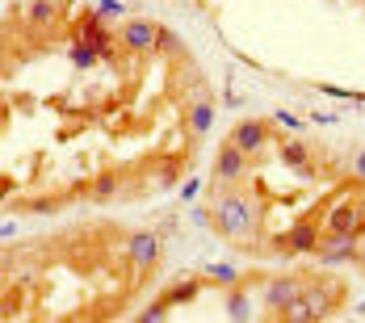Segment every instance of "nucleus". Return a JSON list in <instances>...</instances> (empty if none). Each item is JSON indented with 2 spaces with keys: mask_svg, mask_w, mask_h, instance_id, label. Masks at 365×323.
Listing matches in <instances>:
<instances>
[{
  "mask_svg": "<svg viewBox=\"0 0 365 323\" xmlns=\"http://www.w3.org/2000/svg\"><path fill=\"white\" fill-rule=\"evenodd\" d=\"M214 214H210V227L219 231L223 239H256V223H261V210H256V202L252 197H244V193H219L214 197V206H210Z\"/></svg>",
  "mask_w": 365,
  "mask_h": 323,
  "instance_id": "nucleus-1",
  "label": "nucleus"
},
{
  "mask_svg": "<svg viewBox=\"0 0 365 323\" xmlns=\"http://www.w3.org/2000/svg\"><path fill=\"white\" fill-rule=\"evenodd\" d=\"M323 231L327 235H361L365 231V202H357V197L332 202V210L323 214Z\"/></svg>",
  "mask_w": 365,
  "mask_h": 323,
  "instance_id": "nucleus-2",
  "label": "nucleus"
},
{
  "mask_svg": "<svg viewBox=\"0 0 365 323\" xmlns=\"http://www.w3.org/2000/svg\"><path fill=\"white\" fill-rule=\"evenodd\" d=\"M303 290H307V273L269 277V281H265V302H269V311H273V315H281L285 307H294V302L303 298Z\"/></svg>",
  "mask_w": 365,
  "mask_h": 323,
  "instance_id": "nucleus-3",
  "label": "nucleus"
},
{
  "mask_svg": "<svg viewBox=\"0 0 365 323\" xmlns=\"http://www.w3.org/2000/svg\"><path fill=\"white\" fill-rule=\"evenodd\" d=\"M210 177H214V185H239L248 177V155H244L231 138L214 151V173H210Z\"/></svg>",
  "mask_w": 365,
  "mask_h": 323,
  "instance_id": "nucleus-4",
  "label": "nucleus"
},
{
  "mask_svg": "<svg viewBox=\"0 0 365 323\" xmlns=\"http://www.w3.org/2000/svg\"><path fill=\"white\" fill-rule=\"evenodd\" d=\"M156 38H160V26L147 21V17H131L122 26V34H118V43L126 46L131 55H151L156 50Z\"/></svg>",
  "mask_w": 365,
  "mask_h": 323,
  "instance_id": "nucleus-5",
  "label": "nucleus"
},
{
  "mask_svg": "<svg viewBox=\"0 0 365 323\" xmlns=\"http://www.w3.org/2000/svg\"><path fill=\"white\" fill-rule=\"evenodd\" d=\"M320 243H323L320 223H311V219H307V223H298L294 231H285V235L277 239L273 252H281V256H290V252H311V256H315V252H320Z\"/></svg>",
  "mask_w": 365,
  "mask_h": 323,
  "instance_id": "nucleus-6",
  "label": "nucleus"
},
{
  "mask_svg": "<svg viewBox=\"0 0 365 323\" xmlns=\"http://www.w3.org/2000/svg\"><path fill=\"white\" fill-rule=\"evenodd\" d=\"M357 252H361L357 235H323L315 261L320 265H349V261H357Z\"/></svg>",
  "mask_w": 365,
  "mask_h": 323,
  "instance_id": "nucleus-7",
  "label": "nucleus"
},
{
  "mask_svg": "<svg viewBox=\"0 0 365 323\" xmlns=\"http://www.w3.org/2000/svg\"><path fill=\"white\" fill-rule=\"evenodd\" d=\"M231 143H235L244 155H256L265 143H273V135H269V122H261V118H244V122L231 131Z\"/></svg>",
  "mask_w": 365,
  "mask_h": 323,
  "instance_id": "nucleus-8",
  "label": "nucleus"
},
{
  "mask_svg": "<svg viewBox=\"0 0 365 323\" xmlns=\"http://www.w3.org/2000/svg\"><path fill=\"white\" fill-rule=\"evenodd\" d=\"M126 252H131V261H135V269H156V261H160V235L156 231H135L131 239H126Z\"/></svg>",
  "mask_w": 365,
  "mask_h": 323,
  "instance_id": "nucleus-9",
  "label": "nucleus"
},
{
  "mask_svg": "<svg viewBox=\"0 0 365 323\" xmlns=\"http://www.w3.org/2000/svg\"><path fill=\"white\" fill-rule=\"evenodd\" d=\"M214 101H193L189 109H185V126H189V135L193 138H206L210 135V126H214Z\"/></svg>",
  "mask_w": 365,
  "mask_h": 323,
  "instance_id": "nucleus-10",
  "label": "nucleus"
},
{
  "mask_svg": "<svg viewBox=\"0 0 365 323\" xmlns=\"http://www.w3.org/2000/svg\"><path fill=\"white\" fill-rule=\"evenodd\" d=\"M197 294H202V277H185V281H173L160 298H168V302L177 307V302H193Z\"/></svg>",
  "mask_w": 365,
  "mask_h": 323,
  "instance_id": "nucleus-11",
  "label": "nucleus"
},
{
  "mask_svg": "<svg viewBox=\"0 0 365 323\" xmlns=\"http://www.w3.org/2000/svg\"><path fill=\"white\" fill-rule=\"evenodd\" d=\"M277 155H281V164H285V168H298V173H303V168H307V160H311L307 143H298V138L281 143V147H277Z\"/></svg>",
  "mask_w": 365,
  "mask_h": 323,
  "instance_id": "nucleus-12",
  "label": "nucleus"
},
{
  "mask_svg": "<svg viewBox=\"0 0 365 323\" xmlns=\"http://www.w3.org/2000/svg\"><path fill=\"white\" fill-rule=\"evenodd\" d=\"M227 315H231V319H252V298H248V290H244V285H231Z\"/></svg>",
  "mask_w": 365,
  "mask_h": 323,
  "instance_id": "nucleus-13",
  "label": "nucleus"
},
{
  "mask_svg": "<svg viewBox=\"0 0 365 323\" xmlns=\"http://www.w3.org/2000/svg\"><path fill=\"white\" fill-rule=\"evenodd\" d=\"M59 17V4L55 0H34L30 4V26H50Z\"/></svg>",
  "mask_w": 365,
  "mask_h": 323,
  "instance_id": "nucleus-14",
  "label": "nucleus"
},
{
  "mask_svg": "<svg viewBox=\"0 0 365 323\" xmlns=\"http://www.w3.org/2000/svg\"><path fill=\"white\" fill-rule=\"evenodd\" d=\"M118 189H122V177L105 173V177H97V181H92V197H97V202H105V197H114Z\"/></svg>",
  "mask_w": 365,
  "mask_h": 323,
  "instance_id": "nucleus-15",
  "label": "nucleus"
},
{
  "mask_svg": "<svg viewBox=\"0 0 365 323\" xmlns=\"http://www.w3.org/2000/svg\"><path fill=\"white\" fill-rule=\"evenodd\" d=\"M168 311H173V302H168V298H156V302H147V311H138V319L147 323H156V319H168Z\"/></svg>",
  "mask_w": 365,
  "mask_h": 323,
  "instance_id": "nucleus-16",
  "label": "nucleus"
},
{
  "mask_svg": "<svg viewBox=\"0 0 365 323\" xmlns=\"http://www.w3.org/2000/svg\"><path fill=\"white\" fill-rule=\"evenodd\" d=\"M156 177H160V185H177V177H181V160H177V155H168V160L156 168Z\"/></svg>",
  "mask_w": 365,
  "mask_h": 323,
  "instance_id": "nucleus-17",
  "label": "nucleus"
},
{
  "mask_svg": "<svg viewBox=\"0 0 365 323\" xmlns=\"http://www.w3.org/2000/svg\"><path fill=\"white\" fill-rule=\"evenodd\" d=\"M156 50H160V55H181V38H177L173 30H164V26H160V38H156Z\"/></svg>",
  "mask_w": 365,
  "mask_h": 323,
  "instance_id": "nucleus-18",
  "label": "nucleus"
},
{
  "mask_svg": "<svg viewBox=\"0 0 365 323\" xmlns=\"http://www.w3.org/2000/svg\"><path fill=\"white\" fill-rule=\"evenodd\" d=\"M206 277H210V281H219V285H239V273H235L231 265H210Z\"/></svg>",
  "mask_w": 365,
  "mask_h": 323,
  "instance_id": "nucleus-19",
  "label": "nucleus"
},
{
  "mask_svg": "<svg viewBox=\"0 0 365 323\" xmlns=\"http://www.w3.org/2000/svg\"><path fill=\"white\" fill-rule=\"evenodd\" d=\"M30 210H34V214H50V210H59V197H34Z\"/></svg>",
  "mask_w": 365,
  "mask_h": 323,
  "instance_id": "nucleus-20",
  "label": "nucleus"
},
{
  "mask_svg": "<svg viewBox=\"0 0 365 323\" xmlns=\"http://www.w3.org/2000/svg\"><path fill=\"white\" fill-rule=\"evenodd\" d=\"M349 173H353V181H357V185H365V151H357V155H353Z\"/></svg>",
  "mask_w": 365,
  "mask_h": 323,
  "instance_id": "nucleus-21",
  "label": "nucleus"
},
{
  "mask_svg": "<svg viewBox=\"0 0 365 323\" xmlns=\"http://www.w3.org/2000/svg\"><path fill=\"white\" fill-rule=\"evenodd\" d=\"M122 9H126L122 0H101V9H97V13H101V17H118Z\"/></svg>",
  "mask_w": 365,
  "mask_h": 323,
  "instance_id": "nucleus-22",
  "label": "nucleus"
},
{
  "mask_svg": "<svg viewBox=\"0 0 365 323\" xmlns=\"http://www.w3.org/2000/svg\"><path fill=\"white\" fill-rule=\"evenodd\" d=\"M273 122H277V126H290V131H298V126H303V122H298L294 114H285V109H277V114H273Z\"/></svg>",
  "mask_w": 365,
  "mask_h": 323,
  "instance_id": "nucleus-23",
  "label": "nucleus"
},
{
  "mask_svg": "<svg viewBox=\"0 0 365 323\" xmlns=\"http://www.w3.org/2000/svg\"><path fill=\"white\" fill-rule=\"evenodd\" d=\"M197 193H202V181H197V177L181 185V197H197Z\"/></svg>",
  "mask_w": 365,
  "mask_h": 323,
  "instance_id": "nucleus-24",
  "label": "nucleus"
},
{
  "mask_svg": "<svg viewBox=\"0 0 365 323\" xmlns=\"http://www.w3.org/2000/svg\"><path fill=\"white\" fill-rule=\"evenodd\" d=\"M357 269L365 273V243H361V252H357Z\"/></svg>",
  "mask_w": 365,
  "mask_h": 323,
  "instance_id": "nucleus-25",
  "label": "nucleus"
}]
</instances>
